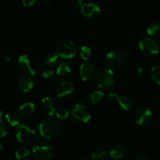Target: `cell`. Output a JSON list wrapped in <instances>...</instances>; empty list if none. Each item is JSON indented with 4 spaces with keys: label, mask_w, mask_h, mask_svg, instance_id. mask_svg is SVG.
Masks as SVG:
<instances>
[{
    "label": "cell",
    "mask_w": 160,
    "mask_h": 160,
    "mask_svg": "<svg viewBox=\"0 0 160 160\" xmlns=\"http://www.w3.org/2000/svg\"><path fill=\"white\" fill-rule=\"evenodd\" d=\"M38 131L45 139H53L58 138L62 132L60 124L56 120L46 118L42 120L38 124Z\"/></svg>",
    "instance_id": "obj_1"
},
{
    "label": "cell",
    "mask_w": 160,
    "mask_h": 160,
    "mask_svg": "<svg viewBox=\"0 0 160 160\" xmlns=\"http://www.w3.org/2000/svg\"><path fill=\"white\" fill-rule=\"evenodd\" d=\"M54 148L49 144L44 142H37L32 148V155L37 160H48L52 159Z\"/></svg>",
    "instance_id": "obj_2"
},
{
    "label": "cell",
    "mask_w": 160,
    "mask_h": 160,
    "mask_svg": "<svg viewBox=\"0 0 160 160\" xmlns=\"http://www.w3.org/2000/svg\"><path fill=\"white\" fill-rule=\"evenodd\" d=\"M96 84L102 89H109L114 84V73L111 69H102L96 76Z\"/></svg>",
    "instance_id": "obj_3"
},
{
    "label": "cell",
    "mask_w": 160,
    "mask_h": 160,
    "mask_svg": "<svg viewBox=\"0 0 160 160\" xmlns=\"http://www.w3.org/2000/svg\"><path fill=\"white\" fill-rule=\"evenodd\" d=\"M56 53L63 59H72L77 54V45L72 41H65L57 45Z\"/></svg>",
    "instance_id": "obj_4"
},
{
    "label": "cell",
    "mask_w": 160,
    "mask_h": 160,
    "mask_svg": "<svg viewBox=\"0 0 160 160\" xmlns=\"http://www.w3.org/2000/svg\"><path fill=\"white\" fill-rule=\"evenodd\" d=\"M139 48L141 52L147 56H156L159 52V47L157 42L148 36L144 37L139 42Z\"/></svg>",
    "instance_id": "obj_5"
},
{
    "label": "cell",
    "mask_w": 160,
    "mask_h": 160,
    "mask_svg": "<svg viewBox=\"0 0 160 160\" xmlns=\"http://www.w3.org/2000/svg\"><path fill=\"white\" fill-rule=\"evenodd\" d=\"M71 113L75 120L82 123H88L92 118L90 109L81 103H76L72 107Z\"/></svg>",
    "instance_id": "obj_6"
},
{
    "label": "cell",
    "mask_w": 160,
    "mask_h": 160,
    "mask_svg": "<svg viewBox=\"0 0 160 160\" xmlns=\"http://www.w3.org/2000/svg\"><path fill=\"white\" fill-rule=\"evenodd\" d=\"M36 132L30 127L24 124H19L16 128V137L20 142L28 144L34 139Z\"/></svg>",
    "instance_id": "obj_7"
},
{
    "label": "cell",
    "mask_w": 160,
    "mask_h": 160,
    "mask_svg": "<svg viewBox=\"0 0 160 160\" xmlns=\"http://www.w3.org/2000/svg\"><path fill=\"white\" fill-rule=\"evenodd\" d=\"M104 62L109 68H118L123 62V56L117 51L109 52L105 56Z\"/></svg>",
    "instance_id": "obj_8"
},
{
    "label": "cell",
    "mask_w": 160,
    "mask_h": 160,
    "mask_svg": "<svg viewBox=\"0 0 160 160\" xmlns=\"http://www.w3.org/2000/svg\"><path fill=\"white\" fill-rule=\"evenodd\" d=\"M80 77L84 81H92L96 74V68L93 63L89 62H84L81 65L79 70Z\"/></svg>",
    "instance_id": "obj_9"
},
{
    "label": "cell",
    "mask_w": 160,
    "mask_h": 160,
    "mask_svg": "<svg viewBox=\"0 0 160 160\" xmlns=\"http://www.w3.org/2000/svg\"><path fill=\"white\" fill-rule=\"evenodd\" d=\"M109 98L111 101L117 102L120 107L125 111L131 109L133 106V100L128 95H119L116 92H109Z\"/></svg>",
    "instance_id": "obj_10"
},
{
    "label": "cell",
    "mask_w": 160,
    "mask_h": 160,
    "mask_svg": "<svg viewBox=\"0 0 160 160\" xmlns=\"http://www.w3.org/2000/svg\"><path fill=\"white\" fill-rule=\"evenodd\" d=\"M152 117V112L147 108L139 109L134 114V121L139 126L147 124Z\"/></svg>",
    "instance_id": "obj_11"
},
{
    "label": "cell",
    "mask_w": 160,
    "mask_h": 160,
    "mask_svg": "<svg viewBox=\"0 0 160 160\" xmlns=\"http://www.w3.org/2000/svg\"><path fill=\"white\" fill-rule=\"evenodd\" d=\"M81 11L82 15L88 18H94L101 13V9L99 6L92 2L83 4L81 6Z\"/></svg>",
    "instance_id": "obj_12"
},
{
    "label": "cell",
    "mask_w": 160,
    "mask_h": 160,
    "mask_svg": "<svg viewBox=\"0 0 160 160\" xmlns=\"http://www.w3.org/2000/svg\"><path fill=\"white\" fill-rule=\"evenodd\" d=\"M17 66L19 69L21 70L25 73H29L30 74L34 76L36 74V70L34 67H32L31 59L28 57V55H21L17 59Z\"/></svg>",
    "instance_id": "obj_13"
},
{
    "label": "cell",
    "mask_w": 160,
    "mask_h": 160,
    "mask_svg": "<svg viewBox=\"0 0 160 160\" xmlns=\"http://www.w3.org/2000/svg\"><path fill=\"white\" fill-rule=\"evenodd\" d=\"M74 91V85L70 81H63L56 88V95L59 98H64L71 95Z\"/></svg>",
    "instance_id": "obj_14"
},
{
    "label": "cell",
    "mask_w": 160,
    "mask_h": 160,
    "mask_svg": "<svg viewBox=\"0 0 160 160\" xmlns=\"http://www.w3.org/2000/svg\"><path fill=\"white\" fill-rule=\"evenodd\" d=\"M41 109L47 116H53L56 112V103L50 97H45L41 102Z\"/></svg>",
    "instance_id": "obj_15"
},
{
    "label": "cell",
    "mask_w": 160,
    "mask_h": 160,
    "mask_svg": "<svg viewBox=\"0 0 160 160\" xmlns=\"http://www.w3.org/2000/svg\"><path fill=\"white\" fill-rule=\"evenodd\" d=\"M35 111V105L33 102H27L22 104L18 108L17 113L20 115V117L23 118H28L34 114Z\"/></svg>",
    "instance_id": "obj_16"
},
{
    "label": "cell",
    "mask_w": 160,
    "mask_h": 160,
    "mask_svg": "<svg viewBox=\"0 0 160 160\" xmlns=\"http://www.w3.org/2000/svg\"><path fill=\"white\" fill-rule=\"evenodd\" d=\"M19 88L23 92H28L34 88V81L30 75H23L18 81Z\"/></svg>",
    "instance_id": "obj_17"
},
{
    "label": "cell",
    "mask_w": 160,
    "mask_h": 160,
    "mask_svg": "<svg viewBox=\"0 0 160 160\" xmlns=\"http://www.w3.org/2000/svg\"><path fill=\"white\" fill-rule=\"evenodd\" d=\"M73 72V67L68 62H62L56 68V74L62 78H67Z\"/></svg>",
    "instance_id": "obj_18"
},
{
    "label": "cell",
    "mask_w": 160,
    "mask_h": 160,
    "mask_svg": "<svg viewBox=\"0 0 160 160\" xmlns=\"http://www.w3.org/2000/svg\"><path fill=\"white\" fill-rule=\"evenodd\" d=\"M109 156L112 158V159H120V158L123 157L125 154L124 148L120 145H113L112 146L110 147L109 150Z\"/></svg>",
    "instance_id": "obj_19"
},
{
    "label": "cell",
    "mask_w": 160,
    "mask_h": 160,
    "mask_svg": "<svg viewBox=\"0 0 160 160\" xmlns=\"http://www.w3.org/2000/svg\"><path fill=\"white\" fill-rule=\"evenodd\" d=\"M103 98H104V93L102 92L95 91L88 95V102L91 104L96 105L102 101Z\"/></svg>",
    "instance_id": "obj_20"
},
{
    "label": "cell",
    "mask_w": 160,
    "mask_h": 160,
    "mask_svg": "<svg viewBox=\"0 0 160 160\" xmlns=\"http://www.w3.org/2000/svg\"><path fill=\"white\" fill-rule=\"evenodd\" d=\"M20 115L13 112H9L6 114V120L12 127H17L20 124Z\"/></svg>",
    "instance_id": "obj_21"
},
{
    "label": "cell",
    "mask_w": 160,
    "mask_h": 160,
    "mask_svg": "<svg viewBox=\"0 0 160 160\" xmlns=\"http://www.w3.org/2000/svg\"><path fill=\"white\" fill-rule=\"evenodd\" d=\"M147 34L149 36L159 37L160 36V23H153L147 28Z\"/></svg>",
    "instance_id": "obj_22"
},
{
    "label": "cell",
    "mask_w": 160,
    "mask_h": 160,
    "mask_svg": "<svg viewBox=\"0 0 160 160\" xmlns=\"http://www.w3.org/2000/svg\"><path fill=\"white\" fill-rule=\"evenodd\" d=\"M58 56L56 53H49L45 57V64L48 67H52L56 64L58 61Z\"/></svg>",
    "instance_id": "obj_23"
},
{
    "label": "cell",
    "mask_w": 160,
    "mask_h": 160,
    "mask_svg": "<svg viewBox=\"0 0 160 160\" xmlns=\"http://www.w3.org/2000/svg\"><path fill=\"white\" fill-rule=\"evenodd\" d=\"M152 79L156 84L160 85V65H156L152 68L151 73Z\"/></svg>",
    "instance_id": "obj_24"
},
{
    "label": "cell",
    "mask_w": 160,
    "mask_h": 160,
    "mask_svg": "<svg viewBox=\"0 0 160 160\" xmlns=\"http://www.w3.org/2000/svg\"><path fill=\"white\" fill-rule=\"evenodd\" d=\"M30 156V151L27 148H20L17 150L15 156L18 160H26Z\"/></svg>",
    "instance_id": "obj_25"
},
{
    "label": "cell",
    "mask_w": 160,
    "mask_h": 160,
    "mask_svg": "<svg viewBox=\"0 0 160 160\" xmlns=\"http://www.w3.org/2000/svg\"><path fill=\"white\" fill-rule=\"evenodd\" d=\"M92 56V49L90 47L87 45H84L81 47V52H80V56L84 60H88L89 58Z\"/></svg>",
    "instance_id": "obj_26"
},
{
    "label": "cell",
    "mask_w": 160,
    "mask_h": 160,
    "mask_svg": "<svg viewBox=\"0 0 160 160\" xmlns=\"http://www.w3.org/2000/svg\"><path fill=\"white\" fill-rule=\"evenodd\" d=\"M107 156V153L103 149H96L92 153V158L95 160H104Z\"/></svg>",
    "instance_id": "obj_27"
},
{
    "label": "cell",
    "mask_w": 160,
    "mask_h": 160,
    "mask_svg": "<svg viewBox=\"0 0 160 160\" xmlns=\"http://www.w3.org/2000/svg\"><path fill=\"white\" fill-rule=\"evenodd\" d=\"M56 117L59 120H66L70 115V112L68 109H65V108H60L56 111Z\"/></svg>",
    "instance_id": "obj_28"
},
{
    "label": "cell",
    "mask_w": 160,
    "mask_h": 160,
    "mask_svg": "<svg viewBox=\"0 0 160 160\" xmlns=\"http://www.w3.org/2000/svg\"><path fill=\"white\" fill-rule=\"evenodd\" d=\"M56 76V73H55V71L52 69H46V70H44L42 72V77L45 79H48L51 81L54 77Z\"/></svg>",
    "instance_id": "obj_29"
},
{
    "label": "cell",
    "mask_w": 160,
    "mask_h": 160,
    "mask_svg": "<svg viewBox=\"0 0 160 160\" xmlns=\"http://www.w3.org/2000/svg\"><path fill=\"white\" fill-rule=\"evenodd\" d=\"M6 133H7V128H6V125L5 124L2 119H1V120H0V134H1V137H4L6 134Z\"/></svg>",
    "instance_id": "obj_30"
},
{
    "label": "cell",
    "mask_w": 160,
    "mask_h": 160,
    "mask_svg": "<svg viewBox=\"0 0 160 160\" xmlns=\"http://www.w3.org/2000/svg\"><path fill=\"white\" fill-rule=\"evenodd\" d=\"M36 0H22V2L23 5L26 7H30V6H32L35 3Z\"/></svg>",
    "instance_id": "obj_31"
},
{
    "label": "cell",
    "mask_w": 160,
    "mask_h": 160,
    "mask_svg": "<svg viewBox=\"0 0 160 160\" xmlns=\"http://www.w3.org/2000/svg\"><path fill=\"white\" fill-rule=\"evenodd\" d=\"M136 70H137V73L139 74H142V72H143V68H142V66L140 62H138L136 64Z\"/></svg>",
    "instance_id": "obj_32"
},
{
    "label": "cell",
    "mask_w": 160,
    "mask_h": 160,
    "mask_svg": "<svg viewBox=\"0 0 160 160\" xmlns=\"http://www.w3.org/2000/svg\"><path fill=\"white\" fill-rule=\"evenodd\" d=\"M73 6H82V0H70Z\"/></svg>",
    "instance_id": "obj_33"
},
{
    "label": "cell",
    "mask_w": 160,
    "mask_h": 160,
    "mask_svg": "<svg viewBox=\"0 0 160 160\" xmlns=\"http://www.w3.org/2000/svg\"><path fill=\"white\" fill-rule=\"evenodd\" d=\"M138 160H148V159L145 156L141 155V156H139L138 157Z\"/></svg>",
    "instance_id": "obj_34"
},
{
    "label": "cell",
    "mask_w": 160,
    "mask_h": 160,
    "mask_svg": "<svg viewBox=\"0 0 160 160\" xmlns=\"http://www.w3.org/2000/svg\"><path fill=\"white\" fill-rule=\"evenodd\" d=\"M5 59L7 61H10V58H9L8 56H5Z\"/></svg>",
    "instance_id": "obj_35"
},
{
    "label": "cell",
    "mask_w": 160,
    "mask_h": 160,
    "mask_svg": "<svg viewBox=\"0 0 160 160\" xmlns=\"http://www.w3.org/2000/svg\"><path fill=\"white\" fill-rule=\"evenodd\" d=\"M0 147H1V150H2V142L0 143Z\"/></svg>",
    "instance_id": "obj_36"
},
{
    "label": "cell",
    "mask_w": 160,
    "mask_h": 160,
    "mask_svg": "<svg viewBox=\"0 0 160 160\" xmlns=\"http://www.w3.org/2000/svg\"><path fill=\"white\" fill-rule=\"evenodd\" d=\"M78 160H84V159H82V158H80V159H78Z\"/></svg>",
    "instance_id": "obj_37"
},
{
    "label": "cell",
    "mask_w": 160,
    "mask_h": 160,
    "mask_svg": "<svg viewBox=\"0 0 160 160\" xmlns=\"http://www.w3.org/2000/svg\"><path fill=\"white\" fill-rule=\"evenodd\" d=\"M45 1H50V0H45Z\"/></svg>",
    "instance_id": "obj_38"
}]
</instances>
